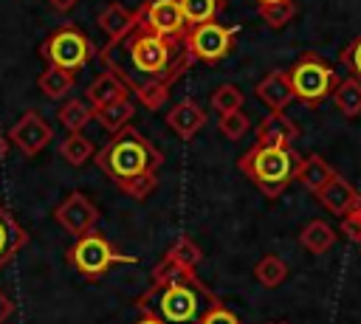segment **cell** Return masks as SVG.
Instances as JSON below:
<instances>
[{
	"label": "cell",
	"instance_id": "1",
	"mask_svg": "<svg viewBox=\"0 0 361 324\" xmlns=\"http://www.w3.org/2000/svg\"><path fill=\"white\" fill-rule=\"evenodd\" d=\"M96 56L147 110H161L169 90L195 65V56L186 51L183 39L161 37L141 23H135V28L118 42H107L102 51H96Z\"/></svg>",
	"mask_w": 361,
	"mask_h": 324
},
{
	"label": "cell",
	"instance_id": "2",
	"mask_svg": "<svg viewBox=\"0 0 361 324\" xmlns=\"http://www.w3.org/2000/svg\"><path fill=\"white\" fill-rule=\"evenodd\" d=\"M149 287L135 299V307L147 316H155L164 324H200L203 316L220 304V299L197 279L195 270L161 259L152 268Z\"/></svg>",
	"mask_w": 361,
	"mask_h": 324
},
{
	"label": "cell",
	"instance_id": "3",
	"mask_svg": "<svg viewBox=\"0 0 361 324\" xmlns=\"http://www.w3.org/2000/svg\"><path fill=\"white\" fill-rule=\"evenodd\" d=\"M93 158L96 166L118 186V192L133 200L149 197L158 186V169L164 163V155L133 124L113 132V138Z\"/></svg>",
	"mask_w": 361,
	"mask_h": 324
},
{
	"label": "cell",
	"instance_id": "4",
	"mask_svg": "<svg viewBox=\"0 0 361 324\" xmlns=\"http://www.w3.org/2000/svg\"><path fill=\"white\" fill-rule=\"evenodd\" d=\"M299 161L302 158L290 147H262V144H254L240 158L237 166L259 189V194H265L268 200H276L293 183Z\"/></svg>",
	"mask_w": 361,
	"mask_h": 324
},
{
	"label": "cell",
	"instance_id": "5",
	"mask_svg": "<svg viewBox=\"0 0 361 324\" xmlns=\"http://www.w3.org/2000/svg\"><path fill=\"white\" fill-rule=\"evenodd\" d=\"M288 82L293 90V101H299L305 107H319L324 99L333 96V90L338 85V73L319 54L307 51L288 70Z\"/></svg>",
	"mask_w": 361,
	"mask_h": 324
},
{
	"label": "cell",
	"instance_id": "6",
	"mask_svg": "<svg viewBox=\"0 0 361 324\" xmlns=\"http://www.w3.org/2000/svg\"><path fill=\"white\" fill-rule=\"evenodd\" d=\"M68 262H71V268H73L79 276H85L87 282H96V279H102L113 265H121V262L135 265L138 259L130 256V254L116 251L99 231H87V234L76 237V242L68 248Z\"/></svg>",
	"mask_w": 361,
	"mask_h": 324
},
{
	"label": "cell",
	"instance_id": "7",
	"mask_svg": "<svg viewBox=\"0 0 361 324\" xmlns=\"http://www.w3.org/2000/svg\"><path fill=\"white\" fill-rule=\"evenodd\" d=\"M39 56L54 65V68H62V70H82L93 56H96V48L93 42L87 39V34L73 25V23H62L42 45H39Z\"/></svg>",
	"mask_w": 361,
	"mask_h": 324
},
{
	"label": "cell",
	"instance_id": "8",
	"mask_svg": "<svg viewBox=\"0 0 361 324\" xmlns=\"http://www.w3.org/2000/svg\"><path fill=\"white\" fill-rule=\"evenodd\" d=\"M234 37H237V28L231 25H220V23H200V25H192L186 28L183 34V45L186 51L200 59V62H220L223 56H228L231 45H234Z\"/></svg>",
	"mask_w": 361,
	"mask_h": 324
},
{
	"label": "cell",
	"instance_id": "9",
	"mask_svg": "<svg viewBox=\"0 0 361 324\" xmlns=\"http://www.w3.org/2000/svg\"><path fill=\"white\" fill-rule=\"evenodd\" d=\"M135 14H138L141 25H147L149 31L169 37V39H183V34L189 28L178 0H144L135 8Z\"/></svg>",
	"mask_w": 361,
	"mask_h": 324
},
{
	"label": "cell",
	"instance_id": "10",
	"mask_svg": "<svg viewBox=\"0 0 361 324\" xmlns=\"http://www.w3.org/2000/svg\"><path fill=\"white\" fill-rule=\"evenodd\" d=\"M54 220L62 231H68L71 237H82L87 231H93V225L99 223V206L85 194V192H71L56 208H54Z\"/></svg>",
	"mask_w": 361,
	"mask_h": 324
},
{
	"label": "cell",
	"instance_id": "11",
	"mask_svg": "<svg viewBox=\"0 0 361 324\" xmlns=\"http://www.w3.org/2000/svg\"><path fill=\"white\" fill-rule=\"evenodd\" d=\"M51 138H54L51 124H48L39 113H34V110L23 113V116L17 118V124L8 130V141H11L23 155H28V158L39 155V152L51 144Z\"/></svg>",
	"mask_w": 361,
	"mask_h": 324
},
{
	"label": "cell",
	"instance_id": "12",
	"mask_svg": "<svg viewBox=\"0 0 361 324\" xmlns=\"http://www.w3.org/2000/svg\"><path fill=\"white\" fill-rule=\"evenodd\" d=\"M316 197H319V203L330 211V214H336V217H344V214H350L353 208H355V203L361 200V194H358V189L347 180V177H341L338 172L316 192Z\"/></svg>",
	"mask_w": 361,
	"mask_h": 324
},
{
	"label": "cell",
	"instance_id": "13",
	"mask_svg": "<svg viewBox=\"0 0 361 324\" xmlns=\"http://www.w3.org/2000/svg\"><path fill=\"white\" fill-rule=\"evenodd\" d=\"M166 127L180 138V141H192L203 127H206V110L197 104V101H192V99H183V101H178L169 113H166Z\"/></svg>",
	"mask_w": 361,
	"mask_h": 324
},
{
	"label": "cell",
	"instance_id": "14",
	"mask_svg": "<svg viewBox=\"0 0 361 324\" xmlns=\"http://www.w3.org/2000/svg\"><path fill=\"white\" fill-rule=\"evenodd\" d=\"M257 99L271 110V113H285V107L293 101V90L288 82V70H271L265 79L257 82L254 87Z\"/></svg>",
	"mask_w": 361,
	"mask_h": 324
},
{
	"label": "cell",
	"instance_id": "15",
	"mask_svg": "<svg viewBox=\"0 0 361 324\" xmlns=\"http://www.w3.org/2000/svg\"><path fill=\"white\" fill-rule=\"evenodd\" d=\"M257 144L262 147H290L299 138V127L285 113H268L257 124Z\"/></svg>",
	"mask_w": 361,
	"mask_h": 324
},
{
	"label": "cell",
	"instance_id": "16",
	"mask_svg": "<svg viewBox=\"0 0 361 324\" xmlns=\"http://www.w3.org/2000/svg\"><path fill=\"white\" fill-rule=\"evenodd\" d=\"M96 23H99V28L107 34V42H118L121 37H127V34L135 28L138 14L130 11V8H124L121 3H107V6L96 14Z\"/></svg>",
	"mask_w": 361,
	"mask_h": 324
},
{
	"label": "cell",
	"instance_id": "17",
	"mask_svg": "<svg viewBox=\"0 0 361 324\" xmlns=\"http://www.w3.org/2000/svg\"><path fill=\"white\" fill-rule=\"evenodd\" d=\"M28 242V234L23 225L8 214V208L0 203V270L17 256V251Z\"/></svg>",
	"mask_w": 361,
	"mask_h": 324
},
{
	"label": "cell",
	"instance_id": "18",
	"mask_svg": "<svg viewBox=\"0 0 361 324\" xmlns=\"http://www.w3.org/2000/svg\"><path fill=\"white\" fill-rule=\"evenodd\" d=\"M336 175V169L322 158V155H307V158H302L299 161V166H296V175H293V180L302 186V189H307V192H319L330 177Z\"/></svg>",
	"mask_w": 361,
	"mask_h": 324
},
{
	"label": "cell",
	"instance_id": "19",
	"mask_svg": "<svg viewBox=\"0 0 361 324\" xmlns=\"http://www.w3.org/2000/svg\"><path fill=\"white\" fill-rule=\"evenodd\" d=\"M130 90L124 87V82L116 76V73H110V70H104V73H99L90 85H87V90H85V99L93 104V107H102V104H110V101H118V99H124Z\"/></svg>",
	"mask_w": 361,
	"mask_h": 324
},
{
	"label": "cell",
	"instance_id": "20",
	"mask_svg": "<svg viewBox=\"0 0 361 324\" xmlns=\"http://www.w3.org/2000/svg\"><path fill=\"white\" fill-rule=\"evenodd\" d=\"M135 116V104L130 101V96L118 99V101H110V104H102V107H93V118L99 121L102 130H107L110 135L124 130L130 124V118Z\"/></svg>",
	"mask_w": 361,
	"mask_h": 324
},
{
	"label": "cell",
	"instance_id": "21",
	"mask_svg": "<svg viewBox=\"0 0 361 324\" xmlns=\"http://www.w3.org/2000/svg\"><path fill=\"white\" fill-rule=\"evenodd\" d=\"M338 239V231L327 223V220H310L307 225H302L299 231V245L307 254H324L327 248H333Z\"/></svg>",
	"mask_w": 361,
	"mask_h": 324
},
{
	"label": "cell",
	"instance_id": "22",
	"mask_svg": "<svg viewBox=\"0 0 361 324\" xmlns=\"http://www.w3.org/2000/svg\"><path fill=\"white\" fill-rule=\"evenodd\" d=\"M73 73L71 70H62V68H54V65H48L42 73H39V90H42V96H48V99H54V101H59V99H65L71 90H73Z\"/></svg>",
	"mask_w": 361,
	"mask_h": 324
},
{
	"label": "cell",
	"instance_id": "23",
	"mask_svg": "<svg viewBox=\"0 0 361 324\" xmlns=\"http://www.w3.org/2000/svg\"><path fill=\"white\" fill-rule=\"evenodd\" d=\"M59 121L68 132H82L93 121V104L87 99H68L59 107Z\"/></svg>",
	"mask_w": 361,
	"mask_h": 324
},
{
	"label": "cell",
	"instance_id": "24",
	"mask_svg": "<svg viewBox=\"0 0 361 324\" xmlns=\"http://www.w3.org/2000/svg\"><path fill=\"white\" fill-rule=\"evenodd\" d=\"M330 99L336 101V107H338L347 118L361 116V82H358V79H353V76L338 79V85H336V90H333Z\"/></svg>",
	"mask_w": 361,
	"mask_h": 324
},
{
	"label": "cell",
	"instance_id": "25",
	"mask_svg": "<svg viewBox=\"0 0 361 324\" xmlns=\"http://www.w3.org/2000/svg\"><path fill=\"white\" fill-rule=\"evenodd\" d=\"M254 279L262 285V287H279L285 279H288V265L282 256L276 254H265L257 265H254Z\"/></svg>",
	"mask_w": 361,
	"mask_h": 324
},
{
	"label": "cell",
	"instance_id": "26",
	"mask_svg": "<svg viewBox=\"0 0 361 324\" xmlns=\"http://www.w3.org/2000/svg\"><path fill=\"white\" fill-rule=\"evenodd\" d=\"M223 3L226 0H178L180 11H183V20L186 25H200V23H212L220 11H223Z\"/></svg>",
	"mask_w": 361,
	"mask_h": 324
},
{
	"label": "cell",
	"instance_id": "27",
	"mask_svg": "<svg viewBox=\"0 0 361 324\" xmlns=\"http://www.w3.org/2000/svg\"><path fill=\"white\" fill-rule=\"evenodd\" d=\"M59 155L71 163V166H82L96 155V147L90 138H85L82 132H68V138L59 144Z\"/></svg>",
	"mask_w": 361,
	"mask_h": 324
},
{
	"label": "cell",
	"instance_id": "28",
	"mask_svg": "<svg viewBox=\"0 0 361 324\" xmlns=\"http://www.w3.org/2000/svg\"><path fill=\"white\" fill-rule=\"evenodd\" d=\"M166 259H172L175 265H180V268H186V270H195L197 265H200V259H203V251H200V245L192 239V237H178L172 245H169V251L164 254Z\"/></svg>",
	"mask_w": 361,
	"mask_h": 324
},
{
	"label": "cell",
	"instance_id": "29",
	"mask_svg": "<svg viewBox=\"0 0 361 324\" xmlns=\"http://www.w3.org/2000/svg\"><path fill=\"white\" fill-rule=\"evenodd\" d=\"M243 101H245L243 90H240L237 85H231V82L214 87V93H212V107H214L220 116L234 113V110H243Z\"/></svg>",
	"mask_w": 361,
	"mask_h": 324
},
{
	"label": "cell",
	"instance_id": "30",
	"mask_svg": "<svg viewBox=\"0 0 361 324\" xmlns=\"http://www.w3.org/2000/svg\"><path fill=\"white\" fill-rule=\"evenodd\" d=\"M259 17L268 28H285L293 17H296V6L293 0H285V3H265L259 6Z\"/></svg>",
	"mask_w": 361,
	"mask_h": 324
},
{
	"label": "cell",
	"instance_id": "31",
	"mask_svg": "<svg viewBox=\"0 0 361 324\" xmlns=\"http://www.w3.org/2000/svg\"><path fill=\"white\" fill-rule=\"evenodd\" d=\"M248 130H251V118H248L243 110H234V113L220 116V132H223V138H228V141H240Z\"/></svg>",
	"mask_w": 361,
	"mask_h": 324
},
{
	"label": "cell",
	"instance_id": "32",
	"mask_svg": "<svg viewBox=\"0 0 361 324\" xmlns=\"http://www.w3.org/2000/svg\"><path fill=\"white\" fill-rule=\"evenodd\" d=\"M338 59H341V65L350 70V76L361 82V34H358V37H355L344 51H341V56H338Z\"/></svg>",
	"mask_w": 361,
	"mask_h": 324
},
{
	"label": "cell",
	"instance_id": "33",
	"mask_svg": "<svg viewBox=\"0 0 361 324\" xmlns=\"http://www.w3.org/2000/svg\"><path fill=\"white\" fill-rule=\"evenodd\" d=\"M200 324H243V321H240V318H237V316H234V313L220 301L217 307H212V310L203 316V321H200Z\"/></svg>",
	"mask_w": 361,
	"mask_h": 324
},
{
	"label": "cell",
	"instance_id": "34",
	"mask_svg": "<svg viewBox=\"0 0 361 324\" xmlns=\"http://www.w3.org/2000/svg\"><path fill=\"white\" fill-rule=\"evenodd\" d=\"M341 234H344L350 242H358V245H361V220H358L355 211H350V214L341 217Z\"/></svg>",
	"mask_w": 361,
	"mask_h": 324
},
{
	"label": "cell",
	"instance_id": "35",
	"mask_svg": "<svg viewBox=\"0 0 361 324\" xmlns=\"http://www.w3.org/2000/svg\"><path fill=\"white\" fill-rule=\"evenodd\" d=\"M11 316H14V299L6 290H0V324H6Z\"/></svg>",
	"mask_w": 361,
	"mask_h": 324
},
{
	"label": "cell",
	"instance_id": "36",
	"mask_svg": "<svg viewBox=\"0 0 361 324\" xmlns=\"http://www.w3.org/2000/svg\"><path fill=\"white\" fill-rule=\"evenodd\" d=\"M48 3H51V6L56 8V11H71L76 0H48Z\"/></svg>",
	"mask_w": 361,
	"mask_h": 324
},
{
	"label": "cell",
	"instance_id": "37",
	"mask_svg": "<svg viewBox=\"0 0 361 324\" xmlns=\"http://www.w3.org/2000/svg\"><path fill=\"white\" fill-rule=\"evenodd\" d=\"M8 144H11V141H8V135H6V132H0V163H3L6 152H8Z\"/></svg>",
	"mask_w": 361,
	"mask_h": 324
},
{
	"label": "cell",
	"instance_id": "38",
	"mask_svg": "<svg viewBox=\"0 0 361 324\" xmlns=\"http://www.w3.org/2000/svg\"><path fill=\"white\" fill-rule=\"evenodd\" d=\"M135 324H164V321H158L155 316H147V313H141V318H138Z\"/></svg>",
	"mask_w": 361,
	"mask_h": 324
},
{
	"label": "cell",
	"instance_id": "39",
	"mask_svg": "<svg viewBox=\"0 0 361 324\" xmlns=\"http://www.w3.org/2000/svg\"><path fill=\"white\" fill-rule=\"evenodd\" d=\"M353 211H355V214H358V220H361V200L355 203V208H353Z\"/></svg>",
	"mask_w": 361,
	"mask_h": 324
},
{
	"label": "cell",
	"instance_id": "40",
	"mask_svg": "<svg viewBox=\"0 0 361 324\" xmlns=\"http://www.w3.org/2000/svg\"><path fill=\"white\" fill-rule=\"evenodd\" d=\"M259 6H265V3H285V0H257Z\"/></svg>",
	"mask_w": 361,
	"mask_h": 324
},
{
	"label": "cell",
	"instance_id": "41",
	"mask_svg": "<svg viewBox=\"0 0 361 324\" xmlns=\"http://www.w3.org/2000/svg\"><path fill=\"white\" fill-rule=\"evenodd\" d=\"M271 324H288V321H271Z\"/></svg>",
	"mask_w": 361,
	"mask_h": 324
}]
</instances>
